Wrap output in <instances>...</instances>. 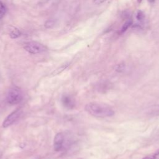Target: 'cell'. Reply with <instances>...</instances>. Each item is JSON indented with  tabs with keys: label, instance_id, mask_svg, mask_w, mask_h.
Here are the masks:
<instances>
[{
	"label": "cell",
	"instance_id": "7c38bea8",
	"mask_svg": "<svg viewBox=\"0 0 159 159\" xmlns=\"http://www.w3.org/2000/svg\"><path fill=\"white\" fill-rule=\"evenodd\" d=\"M55 24V21L53 20H49L46 23H45V28H51Z\"/></svg>",
	"mask_w": 159,
	"mask_h": 159
},
{
	"label": "cell",
	"instance_id": "6da1fadb",
	"mask_svg": "<svg viewBox=\"0 0 159 159\" xmlns=\"http://www.w3.org/2000/svg\"><path fill=\"white\" fill-rule=\"evenodd\" d=\"M85 110L90 114L98 118L111 117L114 114V111L109 105L97 102H91L85 106Z\"/></svg>",
	"mask_w": 159,
	"mask_h": 159
},
{
	"label": "cell",
	"instance_id": "9c48e42d",
	"mask_svg": "<svg viewBox=\"0 0 159 159\" xmlns=\"http://www.w3.org/2000/svg\"><path fill=\"white\" fill-rule=\"evenodd\" d=\"M144 17H145V16H144V13L142 11H140V10H138L136 12V18L137 21H142L144 19Z\"/></svg>",
	"mask_w": 159,
	"mask_h": 159
},
{
	"label": "cell",
	"instance_id": "5bb4252c",
	"mask_svg": "<svg viewBox=\"0 0 159 159\" xmlns=\"http://www.w3.org/2000/svg\"><path fill=\"white\" fill-rule=\"evenodd\" d=\"M116 68H117V70H118V71H119V72H121V70H122V69H124V65H122V64L118 65V67H116Z\"/></svg>",
	"mask_w": 159,
	"mask_h": 159
},
{
	"label": "cell",
	"instance_id": "3957f363",
	"mask_svg": "<svg viewBox=\"0 0 159 159\" xmlns=\"http://www.w3.org/2000/svg\"><path fill=\"white\" fill-rule=\"evenodd\" d=\"M23 100V94L16 88H11L7 94V101L10 104H17Z\"/></svg>",
	"mask_w": 159,
	"mask_h": 159
},
{
	"label": "cell",
	"instance_id": "8fae6325",
	"mask_svg": "<svg viewBox=\"0 0 159 159\" xmlns=\"http://www.w3.org/2000/svg\"><path fill=\"white\" fill-rule=\"evenodd\" d=\"M143 159H159V150H158L154 154L151 156H148L145 157Z\"/></svg>",
	"mask_w": 159,
	"mask_h": 159
},
{
	"label": "cell",
	"instance_id": "30bf717a",
	"mask_svg": "<svg viewBox=\"0 0 159 159\" xmlns=\"http://www.w3.org/2000/svg\"><path fill=\"white\" fill-rule=\"evenodd\" d=\"M132 24V21L131 20H129V21H127L126 22L124 23V24L122 26V29L121 31V33H124V32L128 29L129 27Z\"/></svg>",
	"mask_w": 159,
	"mask_h": 159
},
{
	"label": "cell",
	"instance_id": "8992f818",
	"mask_svg": "<svg viewBox=\"0 0 159 159\" xmlns=\"http://www.w3.org/2000/svg\"><path fill=\"white\" fill-rule=\"evenodd\" d=\"M62 103L63 106L67 109H72L75 106V101L73 98L69 94L63 95L62 98Z\"/></svg>",
	"mask_w": 159,
	"mask_h": 159
},
{
	"label": "cell",
	"instance_id": "2e32d148",
	"mask_svg": "<svg viewBox=\"0 0 159 159\" xmlns=\"http://www.w3.org/2000/svg\"><path fill=\"white\" fill-rule=\"evenodd\" d=\"M142 0H137V2L140 3L142 2Z\"/></svg>",
	"mask_w": 159,
	"mask_h": 159
},
{
	"label": "cell",
	"instance_id": "9a60e30c",
	"mask_svg": "<svg viewBox=\"0 0 159 159\" xmlns=\"http://www.w3.org/2000/svg\"><path fill=\"white\" fill-rule=\"evenodd\" d=\"M150 3H154L155 1V0H149Z\"/></svg>",
	"mask_w": 159,
	"mask_h": 159
},
{
	"label": "cell",
	"instance_id": "4fadbf2b",
	"mask_svg": "<svg viewBox=\"0 0 159 159\" xmlns=\"http://www.w3.org/2000/svg\"><path fill=\"white\" fill-rule=\"evenodd\" d=\"M106 0H94V3L95 5H100L102 3H103Z\"/></svg>",
	"mask_w": 159,
	"mask_h": 159
},
{
	"label": "cell",
	"instance_id": "7a4b0ae2",
	"mask_svg": "<svg viewBox=\"0 0 159 159\" xmlns=\"http://www.w3.org/2000/svg\"><path fill=\"white\" fill-rule=\"evenodd\" d=\"M24 49L32 54H37L47 50V47L44 45L35 41L27 42L24 46Z\"/></svg>",
	"mask_w": 159,
	"mask_h": 159
},
{
	"label": "cell",
	"instance_id": "52a82bcc",
	"mask_svg": "<svg viewBox=\"0 0 159 159\" xmlns=\"http://www.w3.org/2000/svg\"><path fill=\"white\" fill-rule=\"evenodd\" d=\"M21 32L19 31V30L16 29V28H15V29H14L13 31H11V32L9 36L11 37V38L16 39V38L19 37L21 36Z\"/></svg>",
	"mask_w": 159,
	"mask_h": 159
},
{
	"label": "cell",
	"instance_id": "ba28073f",
	"mask_svg": "<svg viewBox=\"0 0 159 159\" xmlns=\"http://www.w3.org/2000/svg\"><path fill=\"white\" fill-rule=\"evenodd\" d=\"M6 13V8L4 4L0 1V19H2Z\"/></svg>",
	"mask_w": 159,
	"mask_h": 159
},
{
	"label": "cell",
	"instance_id": "277c9868",
	"mask_svg": "<svg viewBox=\"0 0 159 159\" xmlns=\"http://www.w3.org/2000/svg\"><path fill=\"white\" fill-rule=\"evenodd\" d=\"M21 113H22V111H21V109H17L16 111L11 113L9 115L7 116L6 119H5L4 122H3V128H7V127H9V126L13 124L14 122L18 119V118L20 117Z\"/></svg>",
	"mask_w": 159,
	"mask_h": 159
},
{
	"label": "cell",
	"instance_id": "5b68a950",
	"mask_svg": "<svg viewBox=\"0 0 159 159\" xmlns=\"http://www.w3.org/2000/svg\"><path fill=\"white\" fill-rule=\"evenodd\" d=\"M63 142H64V136L63 134L61 132L57 134L55 136L54 142V149L55 151L59 152L62 149Z\"/></svg>",
	"mask_w": 159,
	"mask_h": 159
}]
</instances>
